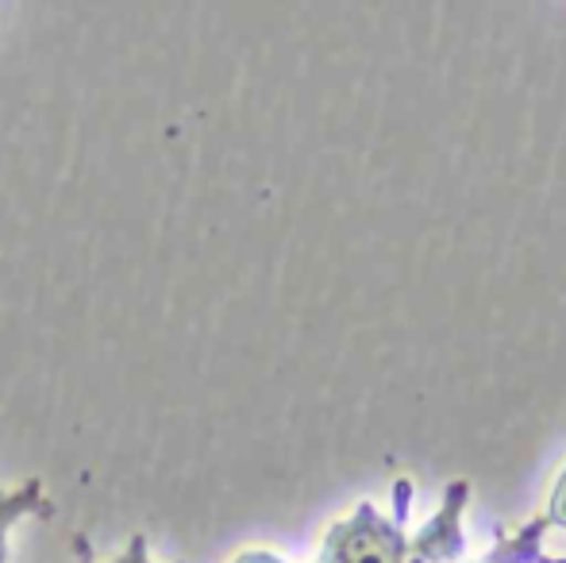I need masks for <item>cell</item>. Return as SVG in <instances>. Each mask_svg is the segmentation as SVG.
I'll list each match as a JSON object with an SVG mask.
<instances>
[{
    "mask_svg": "<svg viewBox=\"0 0 566 563\" xmlns=\"http://www.w3.org/2000/svg\"><path fill=\"white\" fill-rule=\"evenodd\" d=\"M409 490V479L397 482V525H389L370 502H358L355 513L324 536L321 563H405L409 541L401 536V521Z\"/></svg>",
    "mask_w": 566,
    "mask_h": 563,
    "instance_id": "6da1fadb",
    "label": "cell"
},
{
    "mask_svg": "<svg viewBox=\"0 0 566 563\" xmlns=\"http://www.w3.org/2000/svg\"><path fill=\"white\" fill-rule=\"evenodd\" d=\"M470 482H451L443 490V505L424 529L409 541L412 563H451L462 556L467 541H462V505H467Z\"/></svg>",
    "mask_w": 566,
    "mask_h": 563,
    "instance_id": "7a4b0ae2",
    "label": "cell"
},
{
    "mask_svg": "<svg viewBox=\"0 0 566 563\" xmlns=\"http://www.w3.org/2000/svg\"><path fill=\"white\" fill-rule=\"evenodd\" d=\"M28 513H51L43 479H28L20 487L0 490V563H8V536H12L15 521H23Z\"/></svg>",
    "mask_w": 566,
    "mask_h": 563,
    "instance_id": "3957f363",
    "label": "cell"
},
{
    "mask_svg": "<svg viewBox=\"0 0 566 563\" xmlns=\"http://www.w3.org/2000/svg\"><path fill=\"white\" fill-rule=\"evenodd\" d=\"M547 525H563L566 529V467L559 475V482H555V494H552V505H547Z\"/></svg>",
    "mask_w": 566,
    "mask_h": 563,
    "instance_id": "277c9868",
    "label": "cell"
},
{
    "mask_svg": "<svg viewBox=\"0 0 566 563\" xmlns=\"http://www.w3.org/2000/svg\"><path fill=\"white\" fill-rule=\"evenodd\" d=\"M108 563H155V560H150V544H147V536L135 533L132 541H127V549L119 552L116 560H108Z\"/></svg>",
    "mask_w": 566,
    "mask_h": 563,
    "instance_id": "5b68a950",
    "label": "cell"
},
{
    "mask_svg": "<svg viewBox=\"0 0 566 563\" xmlns=\"http://www.w3.org/2000/svg\"><path fill=\"white\" fill-rule=\"evenodd\" d=\"M231 563H285L277 552H270V549H247V552H239Z\"/></svg>",
    "mask_w": 566,
    "mask_h": 563,
    "instance_id": "8992f818",
    "label": "cell"
}]
</instances>
